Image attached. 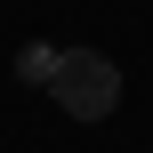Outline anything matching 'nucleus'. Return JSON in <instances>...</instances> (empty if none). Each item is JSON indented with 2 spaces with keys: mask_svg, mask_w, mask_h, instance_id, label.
<instances>
[{
  "mask_svg": "<svg viewBox=\"0 0 153 153\" xmlns=\"http://www.w3.org/2000/svg\"><path fill=\"white\" fill-rule=\"evenodd\" d=\"M48 97H56V113H73V121H105V113L121 105V73H113V56H97V48H65Z\"/></svg>",
  "mask_w": 153,
  "mask_h": 153,
  "instance_id": "1",
  "label": "nucleus"
},
{
  "mask_svg": "<svg viewBox=\"0 0 153 153\" xmlns=\"http://www.w3.org/2000/svg\"><path fill=\"white\" fill-rule=\"evenodd\" d=\"M56 65H65V48H48V40H32V48L16 56V81H56Z\"/></svg>",
  "mask_w": 153,
  "mask_h": 153,
  "instance_id": "2",
  "label": "nucleus"
}]
</instances>
